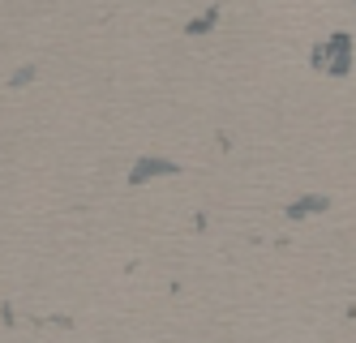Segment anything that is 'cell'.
I'll return each mask as SVG.
<instances>
[{
    "mask_svg": "<svg viewBox=\"0 0 356 343\" xmlns=\"http://www.w3.org/2000/svg\"><path fill=\"white\" fill-rule=\"evenodd\" d=\"M314 69H326V73H335V77H348V69H352V35L335 31L330 39H322L314 47Z\"/></svg>",
    "mask_w": 356,
    "mask_h": 343,
    "instance_id": "1",
    "label": "cell"
},
{
    "mask_svg": "<svg viewBox=\"0 0 356 343\" xmlns=\"http://www.w3.org/2000/svg\"><path fill=\"white\" fill-rule=\"evenodd\" d=\"M181 168H176L172 159H155V154H146V159H138V168L129 172V180L134 184H142V180H150V176H176Z\"/></svg>",
    "mask_w": 356,
    "mask_h": 343,
    "instance_id": "2",
    "label": "cell"
},
{
    "mask_svg": "<svg viewBox=\"0 0 356 343\" xmlns=\"http://www.w3.org/2000/svg\"><path fill=\"white\" fill-rule=\"evenodd\" d=\"M219 13H223V5H211V9L202 13V17H193V22H189V35H207L211 26L219 22Z\"/></svg>",
    "mask_w": 356,
    "mask_h": 343,
    "instance_id": "3",
    "label": "cell"
},
{
    "mask_svg": "<svg viewBox=\"0 0 356 343\" xmlns=\"http://www.w3.org/2000/svg\"><path fill=\"white\" fill-rule=\"evenodd\" d=\"M309 210H326V198H300V202H292V206H288V215H292V219H300V215H309Z\"/></svg>",
    "mask_w": 356,
    "mask_h": 343,
    "instance_id": "4",
    "label": "cell"
}]
</instances>
